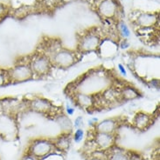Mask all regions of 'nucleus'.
<instances>
[{
    "label": "nucleus",
    "mask_w": 160,
    "mask_h": 160,
    "mask_svg": "<svg viewBox=\"0 0 160 160\" xmlns=\"http://www.w3.org/2000/svg\"><path fill=\"white\" fill-rule=\"evenodd\" d=\"M83 136H84V132H83V130L81 128L77 129L76 132H74V142H75V143H79V142H80L81 139L83 138Z\"/></svg>",
    "instance_id": "nucleus-18"
},
{
    "label": "nucleus",
    "mask_w": 160,
    "mask_h": 160,
    "mask_svg": "<svg viewBox=\"0 0 160 160\" xmlns=\"http://www.w3.org/2000/svg\"><path fill=\"white\" fill-rule=\"evenodd\" d=\"M118 67H119V69H120L121 72H122V73H123V74H124V76H126V71H125V70H124V66H123V65H122V64H119V65H118Z\"/></svg>",
    "instance_id": "nucleus-22"
},
{
    "label": "nucleus",
    "mask_w": 160,
    "mask_h": 160,
    "mask_svg": "<svg viewBox=\"0 0 160 160\" xmlns=\"http://www.w3.org/2000/svg\"><path fill=\"white\" fill-rule=\"evenodd\" d=\"M69 144H70V138L68 135H65L59 138V139L54 143V147H56L58 150H68Z\"/></svg>",
    "instance_id": "nucleus-15"
},
{
    "label": "nucleus",
    "mask_w": 160,
    "mask_h": 160,
    "mask_svg": "<svg viewBox=\"0 0 160 160\" xmlns=\"http://www.w3.org/2000/svg\"><path fill=\"white\" fill-rule=\"evenodd\" d=\"M109 160H130V158L126 156L122 151H116L112 153L109 158Z\"/></svg>",
    "instance_id": "nucleus-17"
},
{
    "label": "nucleus",
    "mask_w": 160,
    "mask_h": 160,
    "mask_svg": "<svg viewBox=\"0 0 160 160\" xmlns=\"http://www.w3.org/2000/svg\"><path fill=\"white\" fill-rule=\"evenodd\" d=\"M82 124H83V123H82V118L81 117H78L76 118L75 122H74V127L77 129H80Z\"/></svg>",
    "instance_id": "nucleus-20"
},
{
    "label": "nucleus",
    "mask_w": 160,
    "mask_h": 160,
    "mask_svg": "<svg viewBox=\"0 0 160 160\" xmlns=\"http://www.w3.org/2000/svg\"><path fill=\"white\" fill-rule=\"evenodd\" d=\"M127 84L116 72L101 66L86 72L70 83L66 87V95L75 106L92 113L124 103L122 91Z\"/></svg>",
    "instance_id": "nucleus-1"
},
{
    "label": "nucleus",
    "mask_w": 160,
    "mask_h": 160,
    "mask_svg": "<svg viewBox=\"0 0 160 160\" xmlns=\"http://www.w3.org/2000/svg\"><path fill=\"white\" fill-rule=\"evenodd\" d=\"M74 112V108H70V107L67 108V113H68V115H72Z\"/></svg>",
    "instance_id": "nucleus-21"
},
{
    "label": "nucleus",
    "mask_w": 160,
    "mask_h": 160,
    "mask_svg": "<svg viewBox=\"0 0 160 160\" xmlns=\"http://www.w3.org/2000/svg\"><path fill=\"white\" fill-rule=\"evenodd\" d=\"M152 117V114H149L144 112H137L133 119V124L136 126V128L139 130L146 129L151 124Z\"/></svg>",
    "instance_id": "nucleus-12"
},
{
    "label": "nucleus",
    "mask_w": 160,
    "mask_h": 160,
    "mask_svg": "<svg viewBox=\"0 0 160 160\" xmlns=\"http://www.w3.org/2000/svg\"><path fill=\"white\" fill-rule=\"evenodd\" d=\"M23 104L25 108H29L31 111L41 114H49L56 108L50 100L43 98H34L28 101H23Z\"/></svg>",
    "instance_id": "nucleus-8"
},
{
    "label": "nucleus",
    "mask_w": 160,
    "mask_h": 160,
    "mask_svg": "<svg viewBox=\"0 0 160 160\" xmlns=\"http://www.w3.org/2000/svg\"><path fill=\"white\" fill-rule=\"evenodd\" d=\"M31 68L34 74V78H42L48 76L52 72V65L47 56L39 50L29 54Z\"/></svg>",
    "instance_id": "nucleus-5"
},
{
    "label": "nucleus",
    "mask_w": 160,
    "mask_h": 160,
    "mask_svg": "<svg viewBox=\"0 0 160 160\" xmlns=\"http://www.w3.org/2000/svg\"><path fill=\"white\" fill-rule=\"evenodd\" d=\"M94 138H95L96 144L102 149H107L108 147H111L112 144H114V137L112 134L96 132Z\"/></svg>",
    "instance_id": "nucleus-13"
},
{
    "label": "nucleus",
    "mask_w": 160,
    "mask_h": 160,
    "mask_svg": "<svg viewBox=\"0 0 160 160\" xmlns=\"http://www.w3.org/2000/svg\"><path fill=\"white\" fill-rule=\"evenodd\" d=\"M11 85L8 68L0 67V88Z\"/></svg>",
    "instance_id": "nucleus-14"
},
{
    "label": "nucleus",
    "mask_w": 160,
    "mask_h": 160,
    "mask_svg": "<svg viewBox=\"0 0 160 160\" xmlns=\"http://www.w3.org/2000/svg\"><path fill=\"white\" fill-rule=\"evenodd\" d=\"M12 12L11 6L4 2H0V23L3 22L5 18H7Z\"/></svg>",
    "instance_id": "nucleus-16"
},
{
    "label": "nucleus",
    "mask_w": 160,
    "mask_h": 160,
    "mask_svg": "<svg viewBox=\"0 0 160 160\" xmlns=\"http://www.w3.org/2000/svg\"><path fill=\"white\" fill-rule=\"evenodd\" d=\"M54 148V144L46 139L34 141L30 146V155L38 158H42L48 155Z\"/></svg>",
    "instance_id": "nucleus-10"
},
{
    "label": "nucleus",
    "mask_w": 160,
    "mask_h": 160,
    "mask_svg": "<svg viewBox=\"0 0 160 160\" xmlns=\"http://www.w3.org/2000/svg\"><path fill=\"white\" fill-rule=\"evenodd\" d=\"M37 50L47 56L52 67L61 70H66L74 66L80 62L81 58V55L75 50L65 47L61 44L60 38L45 39L40 45L38 44Z\"/></svg>",
    "instance_id": "nucleus-2"
},
{
    "label": "nucleus",
    "mask_w": 160,
    "mask_h": 160,
    "mask_svg": "<svg viewBox=\"0 0 160 160\" xmlns=\"http://www.w3.org/2000/svg\"><path fill=\"white\" fill-rule=\"evenodd\" d=\"M123 117H115L102 120L96 124V132L112 134L116 128H118L119 124L123 122Z\"/></svg>",
    "instance_id": "nucleus-11"
},
{
    "label": "nucleus",
    "mask_w": 160,
    "mask_h": 160,
    "mask_svg": "<svg viewBox=\"0 0 160 160\" xmlns=\"http://www.w3.org/2000/svg\"><path fill=\"white\" fill-rule=\"evenodd\" d=\"M119 27H120V32H122V35L124 37H129L130 36V30H129L128 26L124 24V22H121L119 24Z\"/></svg>",
    "instance_id": "nucleus-19"
},
{
    "label": "nucleus",
    "mask_w": 160,
    "mask_h": 160,
    "mask_svg": "<svg viewBox=\"0 0 160 160\" xmlns=\"http://www.w3.org/2000/svg\"><path fill=\"white\" fill-rule=\"evenodd\" d=\"M3 109L0 110V136L5 137L11 133L15 128L17 122V113L11 111L12 106L10 109Z\"/></svg>",
    "instance_id": "nucleus-7"
},
{
    "label": "nucleus",
    "mask_w": 160,
    "mask_h": 160,
    "mask_svg": "<svg viewBox=\"0 0 160 160\" xmlns=\"http://www.w3.org/2000/svg\"><path fill=\"white\" fill-rule=\"evenodd\" d=\"M103 38L99 27L95 26L81 32L77 38L75 51L80 55L90 52H100Z\"/></svg>",
    "instance_id": "nucleus-3"
},
{
    "label": "nucleus",
    "mask_w": 160,
    "mask_h": 160,
    "mask_svg": "<svg viewBox=\"0 0 160 160\" xmlns=\"http://www.w3.org/2000/svg\"><path fill=\"white\" fill-rule=\"evenodd\" d=\"M22 160H35V159L33 158V157L32 156H31V155H28V156L24 157Z\"/></svg>",
    "instance_id": "nucleus-23"
},
{
    "label": "nucleus",
    "mask_w": 160,
    "mask_h": 160,
    "mask_svg": "<svg viewBox=\"0 0 160 160\" xmlns=\"http://www.w3.org/2000/svg\"><path fill=\"white\" fill-rule=\"evenodd\" d=\"M11 85L27 82L34 78V74L31 68L29 54L17 58L12 67L8 68Z\"/></svg>",
    "instance_id": "nucleus-4"
},
{
    "label": "nucleus",
    "mask_w": 160,
    "mask_h": 160,
    "mask_svg": "<svg viewBox=\"0 0 160 160\" xmlns=\"http://www.w3.org/2000/svg\"><path fill=\"white\" fill-rule=\"evenodd\" d=\"M97 12L104 18L112 19L119 12V3L117 0H102L97 6Z\"/></svg>",
    "instance_id": "nucleus-9"
},
{
    "label": "nucleus",
    "mask_w": 160,
    "mask_h": 160,
    "mask_svg": "<svg viewBox=\"0 0 160 160\" xmlns=\"http://www.w3.org/2000/svg\"><path fill=\"white\" fill-rule=\"evenodd\" d=\"M130 19L133 25H136L137 28L140 29V31H137L136 33L141 31L146 32L158 26V13L157 12H140L136 17H131Z\"/></svg>",
    "instance_id": "nucleus-6"
}]
</instances>
